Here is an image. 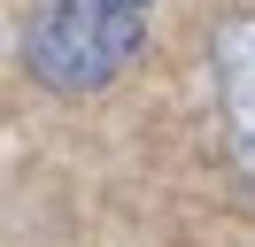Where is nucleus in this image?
I'll use <instances>...</instances> for the list:
<instances>
[{
  "mask_svg": "<svg viewBox=\"0 0 255 247\" xmlns=\"http://www.w3.org/2000/svg\"><path fill=\"white\" fill-rule=\"evenodd\" d=\"M139 54V15L109 0H54L23 39V70L47 93H93Z\"/></svg>",
  "mask_w": 255,
  "mask_h": 247,
  "instance_id": "1",
  "label": "nucleus"
},
{
  "mask_svg": "<svg viewBox=\"0 0 255 247\" xmlns=\"http://www.w3.org/2000/svg\"><path fill=\"white\" fill-rule=\"evenodd\" d=\"M209 77H217V108H224V131H232V154L255 185V8L224 15L209 31Z\"/></svg>",
  "mask_w": 255,
  "mask_h": 247,
  "instance_id": "2",
  "label": "nucleus"
},
{
  "mask_svg": "<svg viewBox=\"0 0 255 247\" xmlns=\"http://www.w3.org/2000/svg\"><path fill=\"white\" fill-rule=\"evenodd\" d=\"M109 8H131V15H139V8H147V0H109Z\"/></svg>",
  "mask_w": 255,
  "mask_h": 247,
  "instance_id": "3",
  "label": "nucleus"
}]
</instances>
